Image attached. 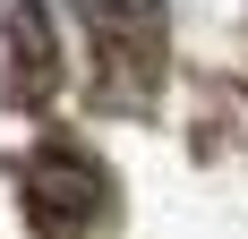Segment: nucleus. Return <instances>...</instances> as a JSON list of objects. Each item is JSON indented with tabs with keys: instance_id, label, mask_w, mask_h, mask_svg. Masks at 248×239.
Returning <instances> with one entry per match:
<instances>
[{
	"instance_id": "1",
	"label": "nucleus",
	"mask_w": 248,
	"mask_h": 239,
	"mask_svg": "<svg viewBox=\"0 0 248 239\" xmlns=\"http://www.w3.org/2000/svg\"><path fill=\"white\" fill-rule=\"evenodd\" d=\"M26 205L43 222V239H86L94 214L111 205V188H103V171L86 163V154H60V145H51L43 163L26 171Z\"/></svg>"
},
{
	"instance_id": "2",
	"label": "nucleus",
	"mask_w": 248,
	"mask_h": 239,
	"mask_svg": "<svg viewBox=\"0 0 248 239\" xmlns=\"http://www.w3.org/2000/svg\"><path fill=\"white\" fill-rule=\"evenodd\" d=\"M77 9H86V26H94L111 69L154 77V60H163V0H77Z\"/></svg>"
},
{
	"instance_id": "3",
	"label": "nucleus",
	"mask_w": 248,
	"mask_h": 239,
	"mask_svg": "<svg viewBox=\"0 0 248 239\" xmlns=\"http://www.w3.org/2000/svg\"><path fill=\"white\" fill-rule=\"evenodd\" d=\"M0 26H9V43H17V103H43L51 94V69H60V51H51V26L34 0H0Z\"/></svg>"
}]
</instances>
